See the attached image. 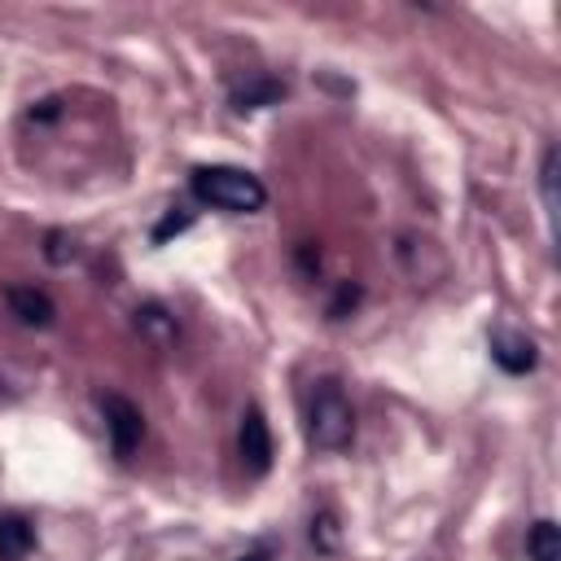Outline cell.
I'll return each instance as SVG.
<instances>
[{
	"label": "cell",
	"mask_w": 561,
	"mask_h": 561,
	"mask_svg": "<svg viewBox=\"0 0 561 561\" xmlns=\"http://www.w3.org/2000/svg\"><path fill=\"white\" fill-rule=\"evenodd\" d=\"M188 188L202 206H215V210H228V215H254L267 202V188L259 184V175H250L241 167H219V162L215 167H193Z\"/></svg>",
	"instance_id": "6da1fadb"
},
{
	"label": "cell",
	"mask_w": 561,
	"mask_h": 561,
	"mask_svg": "<svg viewBox=\"0 0 561 561\" xmlns=\"http://www.w3.org/2000/svg\"><path fill=\"white\" fill-rule=\"evenodd\" d=\"M351 438H355V408L346 390L333 377L316 381L311 403H307V443L316 451H346Z\"/></svg>",
	"instance_id": "7a4b0ae2"
},
{
	"label": "cell",
	"mask_w": 561,
	"mask_h": 561,
	"mask_svg": "<svg viewBox=\"0 0 561 561\" xmlns=\"http://www.w3.org/2000/svg\"><path fill=\"white\" fill-rule=\"evenodd\" d=\"M101 412H105V430H110L114 456L127 460V456L140 447V438H145V416H140V408H136L131 399H123V394H101Z\"/></svg>",
	"instance_id": "3957f363"
},
{
	"label": "cell",
	"mask_w": 561,
	"mask_h": 561,
	"mask_svg": "<svg viewBox=\"0 0 561 561\" xmlns=\"http://www.w3.org/2000/svg\"><path fill=\"white\" fill-rule=\"evenodd\" d=\"M237 451H241V469L250 478H263L272 469V430L263 421V412L250 403L241 412V430H237Z\"/></svg>",
	"instance_id": "277c9868"
},
{
	"label": "cell",
	"mask_w": 561,
	"mask_h": 561,
	"mask_svg": "<svg viewBox=\"0 0 561 561\" xmlns=\"http://www.w3.org/2000/svg\"><path fill=\"white\" fill-rule=\"evenodd\" d=\"M486 346H491V359H495L508 377H522V373H530V368L539 364V346H535V337L522 333V329L500 324V329H491Z\"/></svg>",
	"instance_id": "5b68a950"
},
{
	"label": "cell",
	"mask_w": 561,
	"mask_h": 561,
	"mask_svg": "<svg viewBox=\"0 0 561 561\" xmlns=\"http://www.w3.org/2000/svg\"><path fill=\"white\" fill-rule=\"evenodd\" d=\"M4 302H9V311H13V316L26 324V329H48V324L57 320L53 298H48L44 289H35V285H9Z\"/></svg>",
	"instance_id": "8992f818"
},
{
	"label": "cell",
	"mask_w": 561,
	"mask_h": 561,
	"mask_svg": "<svg viewBox=\"0 0 561 561\" xmlns=\"http://www.w3.org/2000/svg\"><path fill=\"white\" fill-rule=\"evenodd\" d=\"M35 548V530L22 513H0V561H26Z\"/></svg>",
	"instance_id": "52a82bcc"
},
{
	"label": "cell",
	"mask_w": 561,
	"mask_h": 561,
	"mask_svg": "<svg viewBox=\"0 0 561 561\" xmlns=\"http://www.w3.org/2000/svg\"><path fill=\"white\" fill-rule=\"evenodd\" d=\"M285 96V83H276V79H250V83H241V88H232V110L237 114H254V110H263V105H276Z\"/></svg>",
	"instance_id": "ba28073f"
},
{
	"label": "cell",
	"mask_w": 561,
	"mask_h": 561,
	"mask_svg": "<svg viewBox=\"0 0 561 561\" xmlns=\"http://www.w3.org/2000/svg\"><path fill=\"white\" fill-rule=\"evenodd\" d=\"M526 552L530 561H561V526L552 517H539L526 535Z\"/></svg>",
	"instance_id": "9c48e42d"
},
{
	"label": "cell",
	"mask_w": 561,
	"mask_h": 561,
	"mask_svg": "<svg viewBox=\"0 0 561 561\" xmlns=\"http://www.w3.org/2000/svg\"><path fill=\"white\" fill-rule=\"evenodd\" d=\"M136 329L153 342V346H171L175 342V320L158 307V302H145V307H136Z\"/></svg>",
	"instance_id": "30bf717a"
},
{
	"label": "cell",
	"mask_w": 561,
	"mask_h": 561,
	"mask_svg": "<svg viewBox=\"0 0 561 561\" xmlns=\"http://www.w3.org/2000/svg\"><path fill=\"white\" fill-rule=\"evenodd\" d=\"M539 180H543V206H548V219H557V145L543 149Z\"/></svg>",
	"instance_id": "8fae6325"
},
{
	"label": "cell",
	"mask_w": 561,
	"mask_h": 561,
	"mask_svg": "<svg viewBox=\"0 0 561 561\" xmlns=\"http://www.w3.org/2000/svg\"><path fill=\"white\" fill-rule=\"evenodd\" d=\"M44 241H48V245H44V259H48V263H57V267H61V263H70V259L79 254V250H75V237H70V232H61V228H53Z\"/></svg>",
	"instance_id": "7c38bea8"
},
{
	"label": "cell",
	"mask_w": 561,
	"mask_h": 561,
	"mask_svg": "<svg viewBox=\"0 0 561 561\" xmlns=\"http://www.w3.org/2000/svg\"><path fill=\"white\" fill-rule=\"evenodd\" d=\"M311 543H316L320 552H333V548H337V517H333V513H316V517H311Z\"/></svg>",
	"instance_id": "4fadbf2b"
},
{
	"label": "cell",
	"mask_w": 561,
	"mask_h": 561,
	"mask_svg": "<svg viewBox=\"0 0 561 561\" xmlns=\"http://www.w3.org/2000/svg\"><path fill=\"white\" fill-rule=\"evenodd\" d=\"M188 224H193V210H184V206H175V210H171V215H162V224L153 228V241L162 245L167 237H175V232H184Z\"/></svg>",
	"instance_id": "5bb4252c"
},
{
	"label": "cell",
	"mask_w": 561,
	"mask_h": 561,
	"mask_svg": "<svg viewBox=\"0 0 561 561\" xmlns=\"http://www.w3.org/2000/svg\"><path fill=\"white\" fill-rule=\"evenodd\" d=\"M355 302H359V285H346V280H342V285H337V298L329 302V316H333V320H342V316H346V307H355Z\"/></svg>",
	"instance_id": "9a60e30c"
},
{
	"label": "cell",
	"mask_w": 561,
	"mask_h": 561,
	"mask_svg": "<svg viewBox=\"0 0 561 561\" xmlns=\"http://www.w3.org/2000/svg\"><path fill=\"white\" fill-rule=\"evenodd\" d=\"M57 114H61V101H57V96H44L39 105H31V114H26V118H31V123H53Z\"/></svg>",
	"instance_id": "2e32d148"
},
{
	"label": "cell",
	"mask_w": 561,
	"mask_h": 561,
	"mask_svg": "<svg viewBox=\"0 0 561 561\" xmlns=\"http://www.w3.org/2000/svg\"><path fill=\"white\" fill-rule=\"evenodd\" d=\"M237 561H267L263 552H245V557H237Z\"/></svg>",
	"instance_id": "e0dca14e"
}]
</instances>
